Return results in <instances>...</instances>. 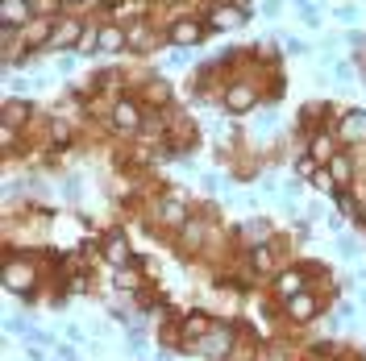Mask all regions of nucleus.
Returning a JSON list of instances; mask_svg holds the SVG:
<instances>
[{
  "label": "nucleus",
  "mask_w": 366,
  "mask_h": 361,
  "mask_svg": "<svg viewBox=\"0 0 366 361\" xmlns=\"http://www.w3.org/2000/svg\"><path fill=\"white\" fill-rule=\"evenodd\" d=\"M337 133L350 137V141L366 137V113H362V108H350V113H342V121H337Z\"/></svg>",
  "instance_id": "nucleus-16"
},
{
  "label": "nucleus",
  "mask_w": 366,
  "mask_h": 361,
  "mask_svg": "<svg viewBox=\"0 0 366 361\" xmlns=\"http://www.w3.org/2000/svg\"><path fill=\"white\" fill-rule=\"evenodd\" d=\"M84 34H88V17H59V25H54V38H50V46H46V50H79Z\"/></svg>",
  "instance_id": "nucleus-5"
},
{
  "label": "nucleus",
  "mask_w": 366,
  "mask_h": 361,
  "mask_svg": "<svg viewBox=\"0 0 366 361\" xmlns=\"http://www.w3.org/2000/svg\"><path fill=\"white\" fill-rule=\"evenodd\" d=\"M221 104H225V113H229V116H242V113H250L254 104H258V88L242 79V83H233V88H229L225 96H221Z\"/></svg>",
  "instance_id": "nucleus-7"
},
{
  "label": "nucleus",
  "mask_w": 366,
  "mask_h": 361,
  "mask_svg": "<svg viewBox=\"0 0 366 361\" xmlns=\"http://www.w3.org/2000/svg\"><path fill=\"white\" fill-rule=\"evenodd\" d=\"M4 287L17 295H29V287H34V266L21 262L17 253H9V262H4Z\"/></svg>",
  "instance_id": "nucleus-8"
},
{
  "label": "nucleus",
  "mask_w": 366,
  "mask_h": 361,
  "mask_svg": "<svg viewBox=\"0 0 366 361\" xmlns=\"http://www.w3.org/2000/svg\"><path fill=\"white\" fill-rule=\"evenodd\" d=\"M329 175L337 179V187H345V183H354V175H358V162L350 158V154H342V150H337V154L329 158Z\"/></svg>",
  "instance_id": "nucleus-17"
},
{
  "label": "nucleus",
  "mask_w": 366,
  "mask_h": 361,
  "mask_svg": "<svg viewBox=\"0 0 366 361\" xmlns=\"http://www.w3.org/2000/svg\"><path fill=\"white\" fill-rule=\"evenodd\" d=\"M146 100H150V104H167V100H171V88H167L162 79H150V88H146Z\"/></svg>",
  "instance_id": "nucleus-21"
},
{
  "label": "nucleus",
  "mask_w": 366,
  "mask_h": 361,
  "mask_svg": "<svg viewBox=\"0 0 366 361\" xmlns=\"http://www.w3.org/2000/svg\"><path fill=\"white\" fill-rule=\"evenodd\" d=\"M212 34L208 29V21H200V17H175V21L167 25V42L171 46H200Z\"/></svg>",
  "instance_id": "nucleus-4"
},
{
  "label": "nucleus",
  "mask_w": 366,
  "mask_h": 361,
  "mask_svg": "<svg viewBox=\"0 0 366 361\" xmlns=\"http://www.w3.org/2000/svg\"><path fill=\"white\" fill-rule=\"evenodd\" d=\"M308 154H312L320 166H329V158L337 154V129H320V133L308 137Z\"/></svg>",
  "instance_id": "nucleus-11"
},
{
  "label": "nucleus",
  "mask_w": 366,
  "mask_h": 361,
  "mask_svg": "<svg viewBox=\"0 0 366 361\" xmlns=\"http://www.w3.org/2000/svg\"><path fill=\"white\" fill-rule=\"evenodd\" d=\"M200 237H204V225H200V220H187V225L179 228V241H183V245H200Z\"/></svg>",
  "instance_id": "nucleus-20"
},
{
  "label": "nucleus",
  "mask_w": 366,
  "mask_h": 361,
  "mask_svg": "<svg viewBox=\"0 0 366 361\" xmlns=\"http://www.w3.org/2000/svg\"><path fill=\"white\" fill-rule=\"evenodd\" d=\"M109 121H113L117 133L137 137V133H142V125H146V116H142V100H134V96H121V100L113 104V113H109Z\"/></svg>",
  "instance_id": "nucleus-2"
},
{
  "label": "nucleus",
  "mask_w": 366,
  "mask_h": 361,
  "mask_svg": "<svg viewBox=\"0 0 366 361\" xmlns=\"http://www.w3.org/2000/svg\"><path fill=\"white\" fill-rule=\"evenodd\" d=\"M117 50H129V29L125 25H100V54H117Z\"/></svg>",
  "instance_id": "nucleus-13"
},
{
  "label": "nucleus",
  "mask_w": 366,
  "mask_h": 361,
  "mask_svg": "<svg viewBox=\"0 0 366 361\" xmlns=\"http://www.w3.org/2000/svg\"><path fill=\"white\" fill-rule=\"evenodd\" d=\"M0 21L25 29V25L34 21V4H29V0H4V4H0Z\"/></svg>",
  "instance_id": "nucleus-14"
},
{
  "label": "nucleus",
  "mask_w": 366,
  "mask_h": 361,
  "mask_svg": "<svg viewBox=\"0 0 366 361\" xmlns=\"http://www.w3.org/2000/svg\"><path fill=\"white\" fill-rule=\"evenodd\" d=\"M104 258H109L113 266H129V262H134V249L125 241V233H109V237H104Z\"/></svg>",
  "instance_id": "nucleus-15"
},
{
  "label": "nucleus",
  "mask_w": 366,
  "mask_h": 361,
  "mask_svg": "<svg viewBox=\"0 0 366 361\" xmlns=\"http://www.w3.org/2000/svg\"><path fill=\"white\" fill-rule=\"evenodd\" d=\"M312 187H317V191H325V195H337V179L329 175V166H320L317 175H312Z\"/></svg>",
  "instance_id": "nucleus-19"
},
{
  "label": "nucleus",
  "mask_w": 366,
  "mask_h": 361,
  "mask_svg": "<svg viewBox=\"0 0 366 361\" xmlns=\"http://www.w3.org/2000/svg\"><path fill=\"white\" fill-rule=\"evenodd\" d=\"M242 233H246V237H267V233H271V225H267V220H250Z\"/></svg>",
  "instance_id": "nucleus-22"
},
{
  "label": "nucleus",
  "mask_w": 366,
  "mask_h": 361,
  "mask_svg": "<svg viewBox=\"0 0 366 361\" xmlns=\"http://www.w3.org/2000/svg\"><path fill=\"white\" fill-rule=\"evenodd\" d=\"M29 113H34V108H29L25 100H4V125H9V129H17L21 121H29Z\"/></svg>",
  "instance_id": "nucleus-18"
},
{
  "label": "nucleus",
  "mask_w": 366,
  "mask_h": 361,
  "mask_svg": "<svg viewBox=\"0 0 366 361\" xmlns=\"http://www.w3.org/2000/svg\"><path fill=\"white\" fill-rule=\"evenodd\" d=\"M154 42H162V34H154V25L146 21V17L129 25V50H134V54H146V50H154Z\"/></svg>",
  "instance_id": "nucleus-12"
},
{
  "label": "nucleus",
  "mask_w": 366,
  "mask_h": 361,
  "mask_svg": "<svg viewBox=\"0 0 366 361\" xmlns=\"http://www.w3.org/2000/svg\"><path fill=\"white\" fill-rule=\"evenodd\" d=\"M67 4H84V0H67Z\"/></svg>",
  "instance_id": "nucleus-23"
},
{
  "label": "nucleus",
  "mask_w": 366,
  "mask_h": 361,
  "mask_svg": "<svg viewBox=\"0 0 366 361\" xmlns=\"http://www.w3.org/2000/svg\"><path fill=\"white\" fill-rule=\"evenodd\" d=\"M320 266H287V270L274 274V295L279 299H292V295L308 291V278H320Z\"/></svg>",
  "instance_id": "nucleus-3"
},
{
  "label": "nucleus",
  "mask_w": 366,
  "mask_h": 361,
  "mask_svg": "<svg viewBox=\"0 0 366 361\" xmlns=\"http://www.w3.org/2000/svg\"><path fill=\"white\" fill-rule=\"evenodd\" d=\"M154 212H159V225L162 228H175V233L192 220V216H187V203H183V195H162Z\"/></svg>",
  "instance_id": "nucleus-9"
},
{
  "label": "nucleus",
  "mask_w": 366,
  "mask_h": 361,
  "mask_svg": "<svg viewBox=\"0 0 366 361\" xmlns=\"http://www.w3.org/2000/svg\"><path fill=\"white\" fill-rule=\"evenodd\" d=\"M283 312L292 320H300V324H308V320H317L320 299L312 291H300V295H292V299H283Z\"/></svg>",
  "instance_id": "nucleus-10"
},
{
  "label": "nucleus",
  "mask_w": 366,
  "mask_h": 361,
  "mask_svg": "<svg viewBox=\"0 0 366 361\" xmlns=\"http://www.w3.org/2000/svg\"><path fill=\"white\" fill-rule=\"evenodd\" d=\"M233 328L229 324H212V337H204V340H196V353L200 357H208V361H229L233 357Z\"/></svg>",
  "instance_id": "nucleus-6"
},
{
  "label": "nucleus",
  "mask_w": 366,
  "mask_h": 361,
  "mask_svg": "<svg viewBox=\"0 0 366 361\" xmlns=\"http://www.w3.org/2000/svg\"><path fill=\"white\" fill-rule=\"evenodd\" d=\"M250 21V0H217L208 9V29L212 34H225V29H237V25Z\"/></svg>",
  "instance_id": "nucleus-1"
}]
</instances>
